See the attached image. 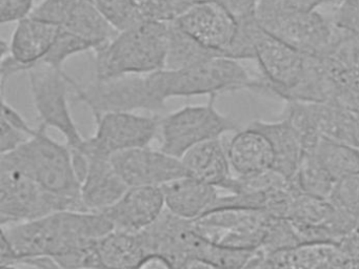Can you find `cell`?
I'll use <instances>...</instances> for the list:
<instances>
[{
    "label": "cell",
    "instance_id": "cell-39",
    "mask_svg": "<svg viewBox=\"0 0 359 269\" xmlns=\"http://www.w3.org/2000/svg\"><path fill=\"white\" fill-rule=\"evenodd\" d=\"M176 269H222L220 267L216 266L213 263L209 261L201 260V258H190Z\"/></svg>",
    "mask_w": 359,
    "mask_h": 269
},
{
    "label": "cell",
    "instance_id": "cell-20",
    "mask_svg": "<svg viewBox=\"0 0 359 269\" xmlns=\"http://www.w3.org/2000/svg\"><path fill=\"white\" fill-rule=\"evenodd\" d=\"M269 254L281 269H352V261L336 242H306Z\"/></svg>",
    "mask_w": 359,
    "mask_h": 269
},
{
    "label": "cell",
    "instance_id": "cell-12",
    "mask_svg": "<svg viewBox=\"0 0 359 269\" xmlns=\"http://www.w3.org/2000/svg\"><path fill=\"white\" fill-rule=\"evenodd\" d=\"M257 19L273 37L310 56L325 55L335 32L333 22L317 10L262 13Z\"/></svg>",
    "mask_w": 359,
    "mask_h": 269
},
{
    "label": "cell",
    "instance_id": "cell-6",
    "mask_svg": "<svg viewBox=\"0 0 359 269\" xmlns=\"http://www.w3.org/2000/svg\"><path fill=\"white\" fill-rule=\"evenodd\" d=\"M75 98L89 107L94 120L109 113L156 111L165 109L151 85L148 75H128L95 79L86 85L71 79Z\"/></svg>",
    "mask_w": 359,
    "mask_h": 269
},
{
    "label": "cell",
    "instance_id": "cell-4",
    "mask_svg": "<svg viewBox=\"0 0 359 269\" xmlns=\"http://www.w3.org/2000/svg\"><path fill=\"white\" fill-rule=\"evenodd\" d=\"M155 94L167 102L176 97H218L224 92L259 90L260 77H253L241 61L214 57L193 67L161 69L149 74Z\"/></svg>",
    "mask_w": 359,
    "mask_h": 269
},
{
    "label": "cell",
    "instance_id": "cell-35",
    "mask_svg": "<svg viewBox=\"0 0 359 269\" xmlns=\"http://www.w3.org/2000/svg\"><path fill=\"white\" fill-rule=\"evenodd\" d=\"M34 0H0V23H18L32 15Z\"/></svg>",
    "mask_w": 359,
    "mask_h": 269
},
{
    "label": "cell",
    "instance_id": "cell-13",
    "mask_svg": "<svg viewBox=\"0 0 359 269\" xmlns=\"http://www.w3.org/2000/svg\"><path fill=\"white\" fill-rule=\"evenodd\" d=\"M173 25L222 57L229 56L238 31L237 19L219 0H197Z\"/></svg>",
    "mask_w": 359,
    "mask_h": 269
},
{
    "label": "cell",
    "instance_id": "cell-16",
    "mask_svg": "<svg viewBox=\"0 0 359 269\" xmlns=\"http://www.w3.org/2000/svg\"><path fill=\"white\" fill-rule=\"evenodd\" d=\"M165 210L161 187H130L102 214L115 230L138 233L154 224Z\"/></svg>",
    "mask_w": 359,
    "mask_h": 269
},
{
    "label": "cell",
    "instance_id": "cell-1",
    "mask_svg": "<svg viewBox=\"0 0 359 269\" xmlns=\"http://www.w3.org/2000/svg\"><path fill=\"white\" fill-rule=\"evenodd\" d=\"M113 230L102 214L62 210L30 222L1 226L14 251L13 264L34 258H56Z\"/></svg>",
    "mask_w": 359,
    "mask_h": 269
},
{
    "label": "cell",
    "instance_id": "cell-24",
    "mask_svg": "<svg viewBox=\"0 0 359 269\" xmlns=\"http://www.w3.org/2000/svg\"><path fill=\"white\" fill-rule=\"evenodd\" d=\"M315 125L323 138L350 145L359 151V118L327 103H308Z\"/></svg>",
    "mask_w": 359,
    "mask_h": 269
},
{
    "label": "cell",
    "instance_id": "cell-8",
    "mask_svg": "<svg viewBox=\"0 0 359 269\" xmlns=\"http://www.w3.org/2000/svg\"><path fill=\"white\" fill-rule=\"evenodd\" d=\"M62 210L86 212L81 200L50 193L15 170H0V224H20Z\"/></svg>",
    "mask_w": 359,
    "mask_h": 269
},
{
    "label": "cell",
    "instance_id": "cell-26",
    "mask_svg": "<svg viewBox=\"0 0 359 269\" xmlns=\"http://www.w3.org/2000/svg\"><path fill=\"white\" fill-rule=\"evenodd\" d=\"M217 55L207 50L194 39L187 35L175 25H169L165 69H180L193 67Z\"/></svg>",
    "mask_w": 359,
    "mask_h": 269
},
{
    "label": "cell",
    "instance_id": "cell-27",
    "mask_svg": "<svg viewBox=\"0 0 359 269\" xmlns=\"http://www.w3.org/2000/svg\"><path fill=\"white\" fill-rule=\"evenodd\" d=\"M292 183L302 193L329 199L336 182L312 153H306Z\"/></svg>",
    "mask_w": 359,
    "mask_h": 269
},
{
    "label": "cell",
    "instance_id": "cell-9",
    "mask_svg": "<svg viewBox=\"0 0 359 269\" xmlns=\"http://www.w3.org/2000/svg\"><path fill=\"white\" fill-rule=\"evenodd\" d=\"M264 209L220 207L192 221L193 228L210 243L229 249L255 251L260 249L270 224Z\"/></svg>",
    "mask_w": 359,
    "mask_h": 269
},
{
    "label": "cell",
    "instance_id": "cell-30",
    "mask_svg": "<svg viewBox=\"0 0 359 269\" xmlns=\"http://www.w3.org/2000/svg\"><path fill=\"white\" fill-rule=\"evenodd\" d=\"M197 0H137L142 20L171 25L192 8Z\"/></svg>",
    "mask_w": 359,
    "mask_h": 269
},
{
    "label": "cell",
    "instance_id": "cell-31",
    "mask_svg": "<svg viewBox=\"0 0 359 269\" xmlns=\"http://www.w3.org/2000/svg\"><path fill=\"white\" fill-rule=\"evenodd\" d=\"M302 243L295 226L289 220L272 216L260 249L266 254H273L289 249Z\"/></svg>",
    "mask_w": 359,
    "mask_h": 269
},
{
    "label": "cell",
    "instance_id": "cell-38",
    "mask_svg": "<svg viewBox=\"0 0 359 269\" xmlns=\"http://www.w3.org/2000/svg\"><path fill=\"white\" fill-rule=\"evenodd\" d=\"M135 269H175V267L159 254H148Z\"/></svg>",
    "mask_w": 359,
    "mask_h": 269
},
{
    "label": "cell",
    "instance_id": "cell-11",
    "mask_svg": "<svg viewBox=\"0 0 359 269\" xmlns=\"http://www.w3.org/2000/svg\"><path fill=\"white\" fill-rule=\"evenodd\" d=\"M158 116L109 113L95 120L96 130L77 153L111 158L115 153L147 147L161 130Z\"/></svg>",
    "mask_w": 359,
    "mask_h": 269
},
{
    "label": "cell",
    "instance_id": "cell-36",
    "mask_svg": "<svg viewBox=\"0 0 359 269\" xmlns=\"http://www.w3.org/2000/svg\"><path fill=\"white\" fill-rule=\"evenodd\" d=\"M237 20L257 15L258 0H219Z\"/></svg>",
    "mask_w": 359,
    "mask_h": 269
},
{
    "label": "cell",
    "instance_id": "cell-34",
    "mask_svg": "<svg viewBox=\"0 0 359 269\" xmlns=\"http://www.w3.org/2000/svg\"><path fill=\"white\" fill-rule=\"evenodd\" d=\"M333 25L336 29L359 36V0H342L339 2Z\"/></svg>",
    "mask_w": 359,
    "mask_h": 269
},
{
    "label": "cell",
    "instance_id": "cell-10",
    "mask_svg": "<svg viewBox=\"0 0 359 269\" xmlns=\"http://www.w3.org/2000/svg\"><path fill=\"white\" fill-rule=\"evenodd\" d=\"M33 104L39 124L58 130L73 153L81 151L86 139L81 136L69 104L71 79L64 71L39 67L28 71Z\"/></svg>",
    "mask_w": 359,
    "mask_h": 269
},
{
    "label": "cell",
    "instance_id": "cell-37",
    "mask_svg": "<svg viewBox=\"0 0 359 269\" xmlns=\"http://www.w3.org/2000/svg\"><path fill=\"white\" fill-rule=\"evenodd\" d=\"M243 269H281L273 262L272 258L262 251V249L256 250L253 256H251L247 264Z\"/></svg>",
    "mask_w": 359,
    "mask_h": 269
},
{
    "label": "cell",
    "instance_id": "cell-7",
    "mask_svg": "<svg viewBox=\"0 0 359 269\" xmlns=\"http://www.w3.org/2000/svg\"><path fill=\"white\" fill-rule=\"evenodd\" d=\"M216 98L210 97L207 104L187 105L163 117L159 130L161 151L182 159L201 143L238 132V124L216 109Z\"/></svg>",
    "mask_w": 359,
    "mask_h": 269
},
{
    "label": "cell",
    "instance_id": "cell-32",
    "mask_svg": "<svg viewBox=\"0 0 359 269\" xmlns=\"http://www.w3.org/2000/svg\"><path fill=\"white\" fill-rule=\"evenodd\" d=\"M329 200L359 220V174L337 181Z\"/></svg>",
    "mask_w": 359,
    "mask_h": 269
},
{
    "label": "cell",
    "instance_id": "cell-25",
    "mask_svg": "<svg viewBox=\"0 0 359 269\" xmlns=\"http://www.w3.org/2000/svg\"><path fill=\"white\" fill-rule=\"evenodd\" d=\"M312 153L332 178L337 181L359 174V151L321 137Z\"/></svg>",
    "mask_w": 359,
    "mask_h": 269
},
{
    "label": "cell",
    "instance_id": "cell-33",
    "mask_svg": "<svg viewBox=\"0 0 359 269\" xmlns=\"http://www.w3.org/2000/svg\"><path fill=\"white\" fill-rule=\"evenodd\" d=\"M341 1L342 0H258L257 14L314 11L325 4L336 2L339 4Z\"/></svg>",
    "mask_w": 359,
    "mask_h": 269
},
{
    "label": "cell",
    "instance_id": "cell-29",
    "mask_svg": "<svg viewBox=\"0 0 359 269\" xmlns=\"http://www.w3.org/2000/svg\"><path fill=\"white\" fill-rule=\"evenodd\" d=\"M117 31L133 27L142 21L137 0H87Z\"/></svg>",
    "mask_w": 359,
    "mask_h": 269
},
{
    "label": "cell",
    "instance_id": "cell-17",
    "mask_svg": "<svg viewBox=\"0 0 359 269\" xmlns=\"http://www.w3.org/2000/svg\"><path fill=\"white\" fill-rule=\"evenodd\" d=\"M86 170L81 182V200L86 212L102 214L130 188L113 166L111 158L83 153Z\"/></svg>",
    "mask_w": 359,
    "mask_h": 269
},
{
    "label": "cell",
    "instance_id": "cell-15",
    "mask_svg": "<svg viewBox=\"0 0 359 269\" xmlns=\"http://www.w3.org/2000/svg\"><path fill=\"white\" fill-rule=\"evenodd\" d=\"M111 161L129 187H161L188 176L182 160L149 146L115 153Z\"/></svg>",
    "mask_w": 359,
    "mask_h": 269
},
{
    "label": "cell",
    "instance_id": "cell-5",
    "mask_svg": "<svg viewBox=\"0 0 359 269\" xmlns=\"http://www.w3.org/2000/svg\"><path fill=\"white\" fill-rule=\"evenodd\" d=\"M148 254H159L175 269L190 258L209 261L222 269H241L249 258L243 250L229 249L210 243L184 220L165 209L158 220L140 233Z\"/></svg>",
    "mask_w": 359,
    "mask_h": 269
},
{
    "label": "cell",
    "instance_id": "cell-18",
    "mask_svg": "<svg viewBox=\"0 0 359 269\" xmlns=\"http://www.w3.org/2000/svg\"><path fill=\"white\" fill-rule=\"evenodd\" d=\"M165 209L171 214L193 221L212 209L219 189L190 176L180 177L161 186Z\"/></svg>",
    "mask_w": 359,
    "mask_h": 269
},
{
    "label": "cell",
    "instance_id": "cell-3",
    "mask_svg": "<svg viewBox=\"0 0 359 269\" xmlns=\"http://www.w3.org/2000/svg\"><path fill=\"white\" fill-rule=\"evenodd\" d=\"M0 170H15L50 193L81 200V180L72 151L50 137L41 124L22 146L0 155Z\"/></svg>",
    "mask_w": 359,
    "mask_h": 269
},
{
    "label": "cell",
    "instance_id": "cell-14",
    "mask_svg": "<svg viewBox=\"0 0 359 269\" xmlns=\"http://www.w3.org/2000/svg\"><path fill=\"white\" fill-rule=\"evenodd\" d=\"M33 15L93 42L97 48L118 34L87 0H41Z\"/></svg>",
    "mask_w": 359,
    "mask_h": 269
},
{
    "label": "cell",
    "instance_id": "cell-21",
    "mask_svg": "<svg viewBox=\"0 0 359 269\" xmlns=\"http://www.w3.org/2000/svg\"><path fill=\"white\" fill-rule=\"evenodd\" d=\"M180 160L188 176L222 191L234 176L222 138L196 145Z\"/></svg>",
    "mask_w": 359,
    "mask_h": 269
},
{
    "label": "cell",
    "instance_id": "cell-28",
    "mask_svg": "<svg viewBox=\"0 0 359 269\" xmlns=\"http://www.w3.org/2000/svg\"><path fill=\"white\" fill-rule=\"evenodd\" d=\"M36 130L31 127L27 120L3 98L0 119V155L22 146L34 136Z\"/></svg>",
    "mask_w": 359,
    "mask_h": 269
},
{
    "label": "cell",
    "instance_id": "cell-19",
    "mask_svg": "<svg viewBox=\"0 0 359 269\" xmlns=\"http://www.w3.org/2000/svg\"><path fill=\"white\" fill-rule=\"evenodd\" d=\"M226 153L234 176H254L273 170L274 153L270 141L252 126L235 132Z\"/></svg>",
    "mask_w": 359,
    "mask_h": 269
},
{
    "label": "cell",
    "instance_id": "cell-23",
    "mask_svg": "<svg viewBox=\"0 0 359 269\" xmlns=\"http://www.w3.org/2000/svg\"><path fill=\"white\" fill-rule=\"evenodd\" d=\"M97 250L104 269H135L148 256L140 233L115 229L98 240Z\"/></svg>",
    "mask_w": 359,
    "mask_h": 269
},
{
    "label": "cell",
    "instance_id": "cell-2",
    "mask_svg": "<svg viewBox=\"0 0 359 269\" xmlns=\"http://www.w3.org/2000/svg\"><path fill=\"white\" fill-rule=\"evenodd\" d=\"M169 25L142 20L93 50L95 78L148 75L165 69Z\"/></svg>",
    "mask_w": 359,
    "mask_h": 269
},
{
    "label": "cell",
    "instance_id": "cell-41",
    "mask_svg": "<svg viewBox=\"0 0 359 269\" xmlns=\"http://www.w3.org/2000/svg\"><path fill=\"white\" fill-rule=\"evenodd\" d=\"M352 269H359V263H357V264L353 265Z\"/></svg>",
    "mask_w": 359,
    "mask_h": 269
},
{
    "label": "cell",
    "instance_id": "cell-40",
    "mask_svg": "<svg viewBox=\"0 0 359 269\" xmlns=\"http://www.w3.org/2000/svg\"><path fill=\"white\" fill-rule=\"evenodd\" d=\"M0 269H20L18 265H0Z\"/></svg>",
    "mask_w": 359,
    "mask_h": 269
},
{
    "label": "cell",
    "instance_id": "cell-22",
    "mask_svg": "<svg viewBox=\"0 0 359 269\" xmlns=\"http://www.w3.org/2000/svg\"><path fill=\"white\" fill-rule=\"evenodd\" d=\"M270 141L274 153L273 170L292 180L297 172L304 156V149L297 132L287 120L274 122L256 120L250 124Z\"/></svg>",
    "mask_w": 359,
    "mask_h": 269
}]
</instances>
